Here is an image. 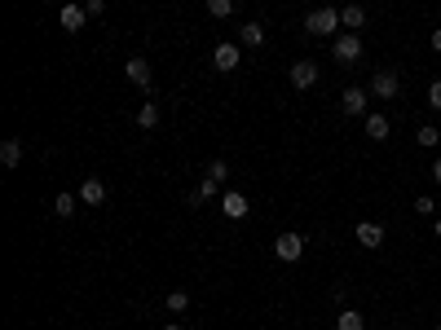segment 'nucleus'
Instances as JSON below:
<instances>
[{"label":"nucleus","mask_w":441,"mask_h":330,"mask_svg":"<svg viewBox=\"0 0 441 330\" xmlns=\"http://www.w3.org/2000/svg\"><path fill=\"white\" fill-rule=\"evenodd\" d=\"M305 31H309V36H335V31H340V9H331V5L314 9L305 18Z\"/></svg>","instance_id":"nucleus-1"},{"label":"nucleus","mask_w":441,"mask_h":330,"mask_svg":"<svg viewBox=\"0 0 441 330\" xmlns=\"http://www.w3.org/2000/svg\"><path fill=\"white\" fill-rule=\"evenodd\" d=\"M331 58L340 66H353L357 58H362V36H335L331 40Z\"/></svg>","instance_id":"nucleus-2"},{"label":"nucleus","mask_w":441,"mask_h":330,"mask_svg":"<svg viewBox=\"0 0 441 330\" xmlns=\"http://www.w3.org/2000/svg\"><path fill=\"white\" fill-rule=\"evenodd\" d=\"M371 93L380 97V102H393V97L402 93V75L397 71H375L371 75Z\"/></svg>","instance_id":"nucleus-3"},{"label":"nucleus","mask_w":441,"mask_h":330,"mask_svg":"<svg viewBox=\"0 0 441 330\" xmlns=\"http://www.w3.org/2000/svg\"><path fill=\"white\" fill-rule=\"evenodd\" d=\"M274 256H279L283 264H296L305 256V238L300 234H279V238H274Z\"/></svg>","instance_id":"nucleus-4"},{"label":"nucleus","mask_w":441,"mask_h":330,"mask_svg":"<svg viewBox=\"0 0 441 330\" xmlns=\"http://www.w3.org/2000/svg\"><path fill=\"white\" fill-rule=\"evenodd\" d=\"M287 79H291V88L309 93V88L318 84V66H314V62H296V66H291V71H287Z\"/></svg>","instance_id":"nucleus-5"},{"label":"nucleus","mask_w":441,"mask_h":330,"mask_svg":"<svg viewBox=\"0 0 441 330\" xmlns=\"http://www.w3.org/2000/svg\"><path fill=\"white\" fill-rule=\"evenodd\" d=\"M79 203H84V207H102V203H106L102 176H84V180H79Z\"/></svg>","instance_id":"nucleus-6"},{"label":"nucleus","mask_w":441,"mask_h":330,"mask_svg":"<svg viewBox=\"0 0 441 330\" xmlns=\"http://www.w3.org/2000/svg\"><path fill=\"white\" fill-rule=\"evenodd\" d=\"M212 62H217V71H238V44L234 40H225L212 48Z\"/></svg>","instance_id":"nucleus-7"},{"label":"nucleus","mask_w":441,"mask_h":330,"mask_svg":"<svg viewBox=\"0 0 441 330\" xmlns=\"http://www.w3.org/2000/svg\"><path fill=\"white\" fill-rule=\"evenodd\" d=\"M357 242L371 246V251H380V246H384V225L380 220H362V225H357Z\"/></svg>","instance_id":"nucleus-8"},{"label":"nucleus","mask_w":441,"mask_h":330,"mask_svg":"<svg viewBox=\"0 0 441 330\" xmlns=\"http://www.w3.org/2000/svg\"><path fill=\"white\" fill-rule=\"evenodd\" d=\"M124 75L133 79L137 88H151V62L146 58H128V66H124Z\"/></svg>","instance_id":"nucleus-9"},{"label":"nucleus","mask_w":441,"mask_h":330,"mask_svg":"<svg viewBox=\"0 0 441 330\" xmlns=\"http://www.w3.org/2000/svg\"><path fill=\"white\" fill-rule=\"evenodd\" d=\"M340 106H345V114H362L366 119V88H345V97H340Z\"/></svg>","instance_id":"nucleus-10"},{"label":"nucleus","mask_w":441,"mask_h":330,"mask_svg":"<svg viewBox=\"0 0 441 330\" xmlns=\"http://www.w3.org/2000/svg\"><path fill=\"white\" fill-rule=\"evenodd\" d=\"M388 132H393V124H388L380 110H371V114H366V137H371V141H388Z\"/></svg>","instance_id":"nucleus-11"},{"label":"nucleus","mask_w":441,"mask_h":330,"mask_svg":"<svg viewBox=\"0 0 441 330\" xmlns=\"http://www.w3.org/2000/svg\"><path fill=\"white\" fill-rule=\"evenodd\" d=\"M340 27H345V31H362L366 27V9L362 5H345V9H340Z\"/></svg>","instance_id":"nucleus-12"},{"label":"nucleus","mask_w":441,"mask_h":330,"mask_svg":"<svg viewBox=\"0 0 441 330\" xmlns=\"http://www.w3.org/2000/svg\"><path fill=\"white\" fill-rule=\"evenodd\" d=\"M221 211H225V220H243V216H248V198H243V194H225Z\"/></svg>","instance_id":"nucleus-13"},{"label":"nucleus","mask_w":441,"mask_h":330,"mask_svg":"<svg viewBox=\"0 0 441 330\" xmlns=\"http://www.w3.org/2000/svg\"><path fill=\"white\" fill-rule=\"evenodd\" d=\"M0 163H5V168H18V163H23V137L0 141Z\"/></svg>","instance_id":"nucleus-14"},{"label":"nucleus","mask_w":441,"mask_h":330,"mask_svg":"<svg viewBox=\"0 0 441 330\" xmlns=\"http://www.w3.org/2000/svg\"><path fill=\"white\" fill-rule=\"evenodd\" d=\"M238 44H243V48H260V44H265V27H260V22H243Z\"/></svg>","instance_id":"nucleus-15"},{"label":"nucleus","mask_w":441,"mask_h":330,"mask_svg":"<svg viewBox=\"0 0 441 330\" xmlns=\"http://www.w3.org/2000/svg\"><path fill=\"white\" fill-rule=\"evenodd\" d=\"M335 330H366V317L357 308H340V317H335Z\"/></svg>","instance_id":"nucleus-16"},{"label":"nucleus","mask_w":441,"mask_h":330,"mask_svg":"<svg viewBox=\"0 0 441 330\" xmlns=\"http://www.w3.org/2000/svg\"><path fill=\"white\" fill-rule=\"evenodd\" d=\"M212 198H217V180H207V176H203L199 185L190 190V203H194V207H203V203H212Z\"/></svg>","instance_id":"nucleus-17"},{"label":"nucleus","mask_w":441,"mask_h":330,"mask_svg":"<svg viewBox=\"0 0 441 330\" xmlns=\"http://www.w3.org/2000/svg\"><path fill=\"white\" fill-rule=\"evenodd\" d=\"M75 207H79V194H67V190H62V194L53 198V211H58L62 220H71V216H75Z\"/></svg>","instance_id":"nucleus-18"},{"label":"nucleus","mask_w":441,"mask_h":330,"mask_svg":"<svg viewBox=\"0 0 441 330\" xmlns=\"http://www.w3.org/2000/svg\"><path fill=\"white\" fill-rule=\"evenodd\" d=\"M84 18H89L84 5H62V27H67V31H79V27H84Z\"/></svg>","instance_id":"nucleus-19"},{"label":"nucleus","mask_w":441,"mask_h":330,"mask_svg":"<svg viewBox=\"0 0 441 330\" xmlns=\"http://www.w3.org/2000/svg\"><path fill=\"white\" fill-rule=\"evenodd\" d=\"M159 124V102H141L137 106V128H155Z\"/></svg>","instance_id":"nucleus-20"},{"label":"nucleus","mask_w":441,"mask_h":330,"mask_svg":"<svg viewBox=\"0 0 441 330\" xmlns=\"http://www.w3.org/2000/svg\"><path fill=\"white\" fill-rule=\"evenodd\" d=\"M437 141H441V132H437L433 124H423V128L415 132V145H423V150H433V145H437Z\"/></svg>","instance_id":"nucleus-21"},{"label":"nucleus","mask_w":441,"mask_h":330,"mask_svg":"<svg viewBox=\"0 0 441 330\" xmlns=\"http://www.w3.org/2000/svg\"><path fill=\"white\" fill-rule=\"evenodd\" d=\"M163 304H168V312H186L190 308V295L186 291H168V300H163Z\"/></svg>","instance_id":"nucleus-22"},{"label":"nucleus","mask_w":441,"mask_h":330,"mask_svg":"<svg viewBox=\"0 0 441 330\" xmlns=\"http://www.w3.org/2000/svg\"><path fill=\"white\" fill-rule=\"evenodd\" d=\"M225 176H230V163H225V159H212V163H207V180H217V185H221Z\"/></svg>","instance_id":"nucleus-23"},{"label":"nucleus","mask_w":441,"mask_h":330,"mask_svg":"<svg viewBox=\"0 0 441 330\" xmlns=\"http://www.w3.org/2000/svg\"><path fill=\"white\" fill-rule=\"evenodd\" d=\"M207 13H212V18H230V13H234V0H207Z\"/></svg>","instance_id":"nucleus-24"},{"label":"nucleus","mask_w":441,"mask_h":330,"mask_svg":"<svg viewBox=\"0 0 441 330\" xmlns=\"http://www.w3.org/2000/svg\"><path fill=\"white\" fill-rule=\"evenodd\" d=\"M433 211H437V203H433L428 194H419V198H415V216H433Z\"/></svg>","instance_id":"nucleus-25"},{"label":"nucleus","mask_w":441,"mask_h":330,"mask_svg":"<svg viewBox=\"0 0 441 330\" xmlns=\"http://www.w3.org/2000/svg\"><path fill=\"white\" fill-rule=\"evenodd\" d=\"M84 13H89V18H102V13H106V0H84Z\"/></svg>","instance_id":"nucleus-26"},{"label":"nucleus","mask_w":441,"mask_h":330,"mask_svg":"<svg viewBox=\"0 0 441 330\" xmlns=\"http://www.w3.org/2000/svg\"><path fill=\"white\" fill-rule=\"evenodd\" d=\"M428 106L441 110V79H433V84H428Z\"/></svg>","instance_id":"nucleus-27"},{"label":"nucleus","mask_w":441,"mask_h":330,"mask_svg":"<svg viewBox=\"0 0 441 330\" xmlns=\"http://www.w3.org/2000/svg\"><path fill=\"white\" fill-rule=\"evenodd\" d=\"M433 53H441V27L433 31Z\"/></svg>","instance_id":"nucleus-28"},{"label":"nucleus","mask_w":441,"mask_h":330,"mask_svg":"<svg viewBox=\"0 0 441 330\" xmlns=\"http://www.w3.org/2000/svg\"><path fill=\"white\" fill-rule=\"evenodd\" d=\"M433 180H437V185H441V159L433 163Z\"/></svg>","instance_id":"nucleus-29"},{"label":"nucleus","mask_w":441,"mask_h":330,"mask_svg":"<svg viewBox=\"0 0 441 330\" xmlns=\"http://www.w3.org/2000/svg\"><path fill=\"white\" fill-rule=\"evenodd\" d=\"M163 330H186V326H177V322H168V326H163Z\"/></svg>","instance_id":"nucleus-30"},{"label":"nucleus","mask_w":441,"mask_h":330,"mask_svg":"<svg viewBox=\"0 0 441 330\" xmlns=\"http://www.w3.org/2000/svg\"><path fill=\"white\" fill-rule=\"evenodd\" d=\"M433 229H437V238H441V220H437V225H433Z\"/></svg>","instance_id":"nucleus-31"},{"label":"nucleus","mask_w":441,"mask_h":330,"mask_svg":"<svg viewBox=\"0 0 441 330\" xmlns=\"http://www.w3.org/2000/svg\"><path fill=\"white\" fill-rule=\"evenodd\" d=\"M437 330H441V322H437Z\"/></svg>","instance_id":"nucleus-32"}]
</instances>
